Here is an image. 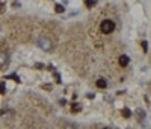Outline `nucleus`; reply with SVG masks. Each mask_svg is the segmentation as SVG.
Returning a JSON list of instances; mask_svg holds the SVG:
<instances>
[{
	"label": "nucleus",
	"instance_id": "nucleus-12",
	"mask_svg": "<svg viewBox=\"0 0 151 129\" xmlns=\"http://www.w3.org/2000/svg\"><path fill=\"white\" fill-rule=\"evenodd\" d=\"M0 93H5V87H3V84H0Z\"/></svg>",
	"mask_w": 151,
	"mask_h": 129
},
{
	"label": "nucleus",
	"instance_id": "nucleus-5",
	"mask_svg": "<svg viewBox=\"0 0 151 129\" xmlns=\"http://www.w3.org/2000/svg\"><path fill=\"white\" fill-rule=\"evenodd\" d=\"M97 87H98V88H106V87H107V82L104 81V79H98V81H97Z\"/></svg>",
	"mask_w": 151,
	"mask_h": 129
},
{
	"label": "nucleus",
	"instance_id": "nucleus-13",
	"mask_svg": "<svg viewBox=\"0 0 151 129\" xmlns=\"http://www.w3.org/2000/svg\"><path fill=\"white\" fill-rule=\"evenodd\" d=\"M2 11H3V5L0 3V12H2Z\"/></svg>",
	"mask_w": 151,
	"mask_h": 129
},
{
	"label": "nucleus",
	"instance_id": "nucleus-7",
	"mask_svg": "<svg viewBox=\"0 0 151 129\" xmlns=\"http://www.w3.org/2000/svg\"><path fill=\"white\" fill-rule=\"evenodd\" d=\"M54 11H56L57 14H61V12H64V6H61V5H56V6H54Z\"/></svg>",
	"mask_w": 151,
	"mask_h": 129
},
{
	"label": "nucleus",
	"instance_id": "nucleus-3",
	"mask_svg": "<svg viewBox=\"0 0 151 129\" xmlns=\"http://www.w3.org/2000/svg\"><path fill=\"white\" fill-rule=\"evenodd\" d=\"M8 67V55L0 52V68H6Z\"/></svg>",
	"mask_w": 151,
	"mask_h": 129
},
{
	"label": "nucleus",
	"instance_id": "nucleus-10",
	"mask_svg": "<svg viewBox=\"0 0 151 129\" xmlns=\"http://www.w3.org/2000/svg\"><path fill=\"white\" fill-rule=\"evenodd\" d=\"M142 49H144V52H147V50H148V43H147V41H144V43H142Z\"/></svg>",
	"mask_w": 151,
	"mask_h": 129
},
{
	"label": "nucleus",
	"instance_id": "nucleus-2",
	"mask_svg": "<svg viewBox=\"0 0 151 129\" xmlns=\"http://www.w3.org/2000/svg\"><path fill=\"white\" fill-rule=\"evenodd\" d=\"M36 44L39 46V49H42V50H45V52L51 50V41L47 38V36H41V38H38Z\"/></svg>",
	"mask_w": 151,
	"mask_h": 129
},
{
	"label": "nucleus",
	"instance_id": "nucleus-4",
	"mask_svg": "<svg viewBox=\"0 0 151 129\" xmlns=\"http://www.w3.org/2000/svg\"><path fill=\"white\" fill-rule=\"evenodd\" d=\"M129 61H130V59H129V56H127V55H121V56H119V65L125 67V65L129 64Z\"/></svg>",
	"mask_w": 151,
	"mask_h": 129
},
{
	"label": "nucleus",
	"instance_id": "nucleus-8",
	"mask_svg": "<svg viewBox=\"0 0 151 129\" xmlns=\"http://www.w3.org/2000/svg\"><path fill=\"white\" fill-rule=\"evenodd\" d=\"M137 118H139V122H142V118H144V111H137Z\"/></svg>",
	"mask_w": 151,
	"mask_h": 129
},
{
	"label": "nucleus",
	"instance_id": "nucleus-1",
	"mask_svg": "<svg viewBox=\"0 0 151 129\" xmlns=\"http://www.w3.org/2000/svg\"><path fill=\"white\" fill-rule=\"evenodd\" d=\"M100 29H101L103 33H110V32H113V29H115V23H113L112 20H104V21L101 23Z\"/></svg>",
	"mask_w": 151,
	"mask_h": 129
},
{
	"label": "nucleus",
	"instance_id": "nucleus-11",
	"mask_svg": "<svg viewBox=\"0 0 151 129\" xmlns=\"http://www.w3.org/2000/svg\"><path fill=\"white\" fill-rule=\"evenodd\" d=\"M79 108H80L79 105H74V106H73V111H79Z\"/></svg>",
	"mask_w": 151,
	"mask_h": 129
},
{
	"label": "nucleus",
	"instance_id": "nucleus-9",
	"mask_svg": "<svg viewBox=\"0 0 151 129\" xmlns=\"http://www.w3.org/2000/svg\"><path fill=\"white\" fill-rule=\"evenodd\" d=\"M85 2H86V5H88L89 8H92V6L95 5V2H94V0H85Z\"/></svg>",
	"mask_w": 151,
	"mask_h": 129
},
{
	"label": "nucleus",
	"instance_id": "nucleus-6",
	"mask_svg": "<svg viewBox=\"0 0 151 129\" xmlns=\"http://www.w3.org/2000/svg\"><path fill=\"white\" fill-rule=\"evenodd\" d=\"M122 117H124V118H130V117H132V111L127 109V108H124V109H122Z\"/></svg>",
	"mask_w": 151,
	"mask_h": 129
}]
</instances>
